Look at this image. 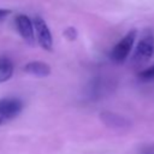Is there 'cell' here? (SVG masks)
I'll use <instances>...</instances> for the list:
<instances>
[{
    "label": "cell",
    "instance_id": "cell-11",
    "mask_svg": "<svg viewBox=\"0 0 154 154\" xmlns=\"http://www.w3.org/2000/svg\"><path fill=\"white\" fill-rule=\"evenodd\" d=\"M8 14H11V10L0 7V23H1V22H4Z\"/></svg>",
    "mask_w": 154,
    "mask_h": 154
},
{
    "label": "cell",
    "instance_id": "cell-2",
    "mask_svg": "<svg viewBox=\"0 0 154 154\" xmlns=\"http://www.w3.org/2000/svg\"><path fill=\"white\" fill-rule=\"evenodd\" d=\"M136 36H137V30L132 29V30L128 31L114 45V47L112 48L111 54H109L111 60L113 63H116V64H123L128 59V57H129V54H130V52H131V49L134 47Z\"/></svg>",
    "mask_w": 154,
    "mask_h": 154
},
{
    "label": "cell",
    "instance_id": "cell-8",
    "mask_svg": "<svg viewBox=\"0 0 154 154\" xmlns=\"http://www.w3.org/2000/svg\"><path fill=\"white\" fill-rule=\"evenodd\" d=\"M13 72H14L13 61L7 57H0V83L11 79Z\"/></svg>",
    "mask_w": 154,
    "mask_h": 154
},
{
    "label": "cell",
    "instance_id": "cell-3",
    "mask_svg": "<svg viewBox=\"0 0 154 154\" xmlns=\"http://www.w3.org/2000/svg\"><path fill=\"white\" fill-rule=\"evenodd\" d=\"M23 109V102L17 97L0 99V125L16 118Z\"/></svg>",
    "mask_w": 154,
    "mask_h": 154
},
{
    "label": "cell",
    "instance_id": "cell-7",
    "mask_svg": "<svg viewBox=\"0 0 154 154\" xmlns=\"http://www.w3.org/2000/svg\"><path fill=\"white\" fill-rule=\"evenodd\" d=\"M23 70L36 77H47L51 75V66L43 61H30L23 66Z\"/></svg>",
    "mask_w": 154,
    "mask_h": 154
},
{
    "label": "cell",
    "instance_id": "cell-6",
    "mask_svg": "<svg viewBox=\"0 0 154 154\" xmlns=\"http://www.w3.org/2000/svg\"><path fill=\"white\" fill-rule=\"evenodd\" d=\"M100 119L107 128L113 129V130H126L131 126V123L128 118H125L124 116H120L118 113L109 112V111L101 112Z\"/></svg>",
    "mask_w": 154,
    "mask_h": 154
},
{
    "label": "cell",
    "instance_id": "cell-9",
    "mask_svg": "<svg viewBox=\"0 0 154 154\" xmlns=\"http://www.w3.org/2000/svg\"><path fill=\"white\" fill-rule=\"evenodd\" d=\"M138 78L143 82H148V81H153L154 79V64H152L150 66L141 70L138 72Z\"/></svg>",
    "mask_w": 154,
    "mask_h": 154
},
{
    "label": "cell",
    "instance_id": "cell-1",
    "mask_svg": "<svg viewBox=\"0 0 154 154\" xmlns=\"http://www.w3.org/2000/svg\"><path fill=\"white\" fill-rule=\"evenodd\" d=\"M153 54H154V34L150 30H146L135 48L132 55V63L137 66L143 65L153 57Z\"/></svg>",
    "mask_w": 154,
    "mask_h": 154
},
{
    "label": "cell",
    "instance_id": "cell-10",
    "mask_svg": "<svg viewBox=\"0 0 154 154\" xmlns=\"http://www.w3.org/2000/svg\"><path fill=\"white\" fill-rule=\"evenodd\" d=\"M64 35H65L66 38L73 41V40L77 37V30H76L75 28H72V26H69V28H66V29L64 30Z\"/></svg>",
    "mask_w": 154,
    "mask_h": 154
},
{
    "label": "cell",
    "instance_id": "cell-5",
    "mask_svg": "<svg viewBox=\"0 0 154 154\" xmlns=\"http://www.w3.org/2000/svg\"><path fill=\"white\" fill-rule=\"evenodd\" d=\"M14 26L18 31V34L23 37V40L29 43L32 45L35 41V28H34V23L31 22V19L26 16V14H17L14 17Z\"/></svg>",
    "mask_w": 154,
    "mask_h": 154
},
{
    "label": "cell",
    "instance_id": "cell-4",
    "mask_svg": "<svg viewBox=\"0 0 154 154\" xmlns=\"http://www.w3.org/2000/svg\"><path fill=\"white\" fill-rule=\"evenodd\" d=\"M34 28H35V37L38 45L45 51H52L53 48V35L49 30V26L41 17H35L34 19Z\"/></svg>",
    "mask_w": 154,
    "mask_h": 154
}]
</instances>
